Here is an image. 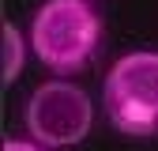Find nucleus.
<instances>
[{
	"mask_svg": "<svg viewBox=\"0 0 158 151\" xmlns=\"http://www.w3.org/2000/svg\"><path fill=\"white\" fill-rule=\"evenodd\" d=\"M30 53L53 76L83 72L102 45V19L87 0H45L30 19Z\"/></svg>",
	"mask_w": 158,
	"mask_h": 151,
	"instance_id": "1",
	"label": "nucleus"
},
{
	"mask_svg": "<svg viewBox=\"0 0 158 151\" xmlns=\"http://www.w3.org/2000/svg\"><path fill=\"white\" fill-rule=\"evenodd\" d=\"M102 110L121 136H158V49L117 57L102 83Z\"/></svg>",
	"mask_w": 158,
	"mask_h": 151,
	"instance_id": "2",
	"label": "nucleus"
},
{
	"mask_svg": "<svg viewBox=\"0 0 158 151\" xmlns=\"http://www.w3.org/2000/svg\"><path fill=\"white\" fill-rule=\"evenodd\" d=\"M90 125H94V102L90 94L56 76V80H45L30 91L27 110H23V128L27 136L53 147H75L90 136Z\"/></svg>",
	"mask_w": 158,
	"mask_h": 151,
	"instance_id": "3",
	"label": "nucleus"
},
{
	"mask_svg": "<svg viewBox=\"0 0 158 151\" xmlns=\"http://www.w3.org/2000/svg\"><path fill=\"white\" fill-rule=\"evenodd\" d=\"M27 49H30V34H23L15 23H4V34H0V80L4 83H15L23 76Z\"/></svg>",
	"mask_w": 158,
	"mask_h": 151,
	"instance_id": "4",
	"label": "nucleus"
},
{
	"mask_svg": "<svg viewBox=\"0 0 158 151\" xmlns=\"http://www.w3.org/2000/svg\"><path fill=\"white\" fill-rule=\"evenodd\" d=\"M4 151H49V147L27 136V140H8V144H4Z\"/></svg>",
	"mask_w": 158,
	"mask_h": 151,
	"instance_id": "5",
	"label": "nucleus"
}]
</instances>
